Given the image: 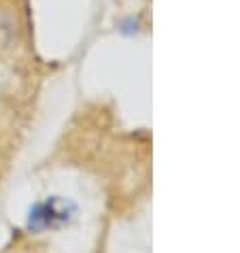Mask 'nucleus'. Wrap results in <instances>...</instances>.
<instances>
[{
  "label": "nucleus",
  "instance_id": "1",
  "mask_svg": "<svg viewBox=\"0 0 240 253\" xmlns=\"http://www.w3.org/2000/svg\"><path fill=\"white\" fill-rule=\"evenodd\" d=\"M77 207L62 196H51L45 202L34 205L30 215H28V228L34 232H45L53 228H62L73 219Z\"/></svg>",
  "mask_w": 240,
  "mask_h": 253
}]
</instances>
